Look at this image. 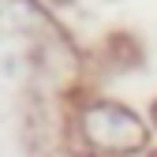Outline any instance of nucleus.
Here are the masks:
<instances>
[{
  "mask_svg": "<svg viewBox=\"0 0 157 157\" xmlns=\"http://www.w3.org/2000/svg\"><path fill=\"white\" fill-rule=\"evenodd\" d=\"M150 157H157V150H150Z\"/></svg>",
  "mask_w": 157,
  "mask_h": 157,
  "instance_id": "20e7f679",
  "label": "nucleus"
},
{
  "mask_svg": "<svg viewBox=\"0 0 157 157\" xmlns=\"http://www.w3.org/2000/svg\"><path fill=\"white\" fill-rule=\"evenodd\" d=\"M75 157H101V153H86V150H82V153H75Z\"/></svg>",
  "mask_w": 157,
  "mask_h": 157,
  "instance_id": "f03ea898",
  "label": "nucleus"
},
{
  "mask_svg": "<svg viewBox=\"0 0 157 157\" xmlns=\"http://www.w3.org/2000/svg\"><path fill=\"white\" fill-rule=\"evenodd\" d=\"M150 116H153V124H157V101H153V109H150Z\"/></svg>",
  "mask_w": 157,
  "mask_h": 157,
  "instance_id": "7ed1b4c3",
  "label": "nucleus"
},
{
  "mask_svg": "<svg viewBox=\"0 0 157 157\" xmlns=\"http://www.w3.org/2000/svg\"><path fill=\"white\" fill-rule=\"evenodd\" d=\"M78 139H82L86 153H101V157H135L150 150V124L142 112H135L124 101H109L97 97L78 109Z\"/></svg>",
  "mask_w": 157,
  "mask_h": 157,
  "instance_id": "f257e3e1",
  "label": "nucleus"
}]
</instances>
